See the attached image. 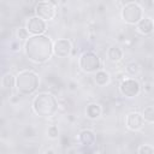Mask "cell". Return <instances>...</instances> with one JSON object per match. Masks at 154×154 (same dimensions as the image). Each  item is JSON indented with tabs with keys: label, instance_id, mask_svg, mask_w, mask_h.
Segmentation results:
<instances>
[{
	"label": "cell",
	"instance_id": "obj_12",
	"mask_svg": "<svg viewBox=\"0 0 154 154\" xmlns=\"http://www.w3.org/2000/svg\"><path fill=\"white\" fill-rule=\"evenodd\" d=\"M78 142L84 147H90L96 143V135L91 129H83L78 132Z\"/></svg>",
	"mask_w": 154,
	"mask_h": 154
},
{
	"label": "cell",
	"instance_id": "obj_10",
	"mask_svg": "<svg viewBox=\"0 0 154 154\" xmlns=\"http://www.w3.org/2000/svg\"><path fill=\"white\" fill-rule=\"evenodd\" d=\"M144 124H146V122H144L141 112H138V111L129 112L125 116V126L130 131H140L144 128Z\"/></svg>",
	"mask_w": 154,
	"mask_h": 154
},
{
	"label": "cell",
	"instance_id": "obj_11",
	"mask_svg": "<svg viewBox=\"0 0 154 154\" xmlns=\"http://www.w3.org/2000/svg\"><path fill=\"white\" fill-rule=\"evenodd\" d=\"M135 26L136 31L142 36H149L154 31V23L150 17H143Z\"/></svg>",
	"mask_w": 154,
	"mask_h": 154
},
{
	"label": "cell",
	"instance_id": "obj_3",
	"mask_svg": "<svg viewBox=\"0 0 154 154\" xmlns=\"http://www.w3.org/2000/svg\"><path fill=\"white\" fill-rule=\"evenodd\" d=\"M40 87V77L34 70H22L16 75L14 89L18 94L28 96L32 95Z\"/></svg>",
	"mask_w": 154,
	"mask_h": 154
},
{
	"label": "cell",
	"instance_id": "obj_13",
	"mask_svg": "<svg viewBox=\"0 0 154 154\" xmlns=\"http://www.w3.org/2000/svg\"><path fill=\"white\" fill-rule=\"evenodd\" d=\"M106 57H107V60L113 63V64H118L123 60L124 58V51L117 46V45H112L107 48L106 51Z\"/></svg>",
	"mask_w": 154,
	"mask_h": 154
},
{
	"label": "cell",
	"instance_id": "obj_15",
	"mask_svg": "<svg viewBox=\"0 0 154 154\" xmlns=\"http://www.w3.org/2000/svg\"><path fill=\"white\" fill-rule=\"evenodd\" d=\"M94 82L97 87H106L111 83V75L106 70L101 69L94 73Z\"/></svg>",
	"mask_w": 154,
	"mask_h": 154
},
{
	"label": "cell",
	"instance_id": "obj_21",
	"mask_svg": "<svg viewBox=\"0 0 154 154\" xmlns=\"http://www.w3.org/2000/svg\"><path fill=\"white\" fill-rule=\"evenodd\" d=\"M20 48H22V46H20V42L18 40H12L10 42V51L11 52H19Z\"/></svg>",
	"mask_w": 154,
	"mask_h": 154
},
{
	"label": "cell",
	"instance_id": "obj_1",
	"mask_svg": "<svg viewBox=\"0 0 154 154\" xmlns=\"http://www.w3.org/2000/svg\"><path fill=\"white\" fill-rule=\"evenodd\" d=\"M23 51L30 61L35 64H43L53 55V41L45 34L29 36V38L24 42Z\"/></svg>",
	"mask_w": 154,
	"mask_h": 154
},
{
	"label": "cell",
	"instance_id": "obj_4",
	"mask_svg": "<svg viewBox=\"0 0 154 154\" xmlns=\"http://www.w3.org/2000/svg\"><path fill=\"white\" fill-rule=\"evenodd\" d=\"M120 17L124 23L129 25H136L144 17V10L141 4L136 1H129L123 4L120 8Z\"/></svg>",
	"mask_w": 154,
	"mask_h": 154
},
{
	"label": "cell",
	"instance_id": "obj_8",
	"mask_svg": "<svg viewBox=\"0 0 154 154\" xmlns=\"http://www.w3.org/2000/svg\"><path fill=\"white\" fill-rule=\"evenodd\" d=\"M24 28L28 30L30 36H35V35H43L47 30V23L43 22L42 19H40L36 16L29 17L25 22Z\"/></svg>",
	"mask_w": 154,
	"mask_h": 154
},
{
	"label": "cell",
	"instance_id": "obj_2",
	"mask_svg": "<svg viewBox=\"0 0 154 154\" xmlns=\"http://www.w3.org/2000/svg\"><path fill=\"white\" fill-rule=\"evenodd\" d=\"M31 109L41 118H53L59 112V101L51 93H38L32 97Z\"/></svg>",
	"mask_w": 154,
	"mask_h": 154
},
{
	"label": "cell",
	"instance_id": "obj_5",
	"mask_svg": "<svg viewBox=\"0 0 154 154\" xmlns=\"http://www.w3.org/2000/svg\"><path fill=\"white\" fill-rule=\"evenodd\" d=\"M78 67L84 73H95L102 69V63L99 55L91 51H85L78 57Z\"/></svg>",
	"mask_w": 154,
	"mask_h": 154
},
{
	"label": "cell",
	"instance_id": "obj_18",
	"mask_svg": "<svg viewBox=\"0 0 154 154\" xmlns=\"http://www.w3.org/2000/svg\"><path fill=\"white\" fill-rule=\"evenodd\" d=\"M59 135H60V130H59L58 125H55V124L49 125V126L47 128V130H46V136H47L49 140H52V141L58 140V138H59Z\"/></svg>",
	"mask_w": 154,
	"mask_h": 154
},
{
	"label": "cell",
	"instance_id": "obj_6",
	"mask_svg": "<svg viewBox=\"0 0 154 154\" xmlns=\"http://www.w3.org/2000/svg\"><path fill=\"white\" fill-rule=\"evenodd\" d=\"M34 13L36 17H38L40 19L47 23V22L55 19L58 14V6L55 2L49 1V0L38 1L34 7Z\"/></svg>",
	"mask_w": 154,
	"mask_h": 154
},
{
	"label": "cell",
	"instance_id": "obj_9",
	"mask_svg": "<svg viewBox=\"0 0 154 154\" xmlns=\"http://www.w3.org/2000/svg\"><path fill=\"white\" fill-rule=\"evenodd\" d=\"M72 43L67 38H58L53 41V55L57 58H67L71 55Z\"/></svg>",
	"mask_w": 154,
	"mask_h": 154
},
{
	"label": "cell",
	"instance_id": "obj_16",
	"mask_svg": "<svg viewBox=\"0 0 154 154\" xmlns=\"http://www.w3.org/2000/svg\"><path fill=\"white\" fill-rule=\"evenodd\" d=\"M1 87H4L5 89H13L14 84H16V75L11 73V72H6L5 75H2L1 81H0Z\"/></svg>",
	"mask_w": 154,
	"mask_h": 154
},
{
	"label": "cell",
	"instance_id": "obj_19",
	"mask_svg": "<svg viewBox=\"0 0 154 154\" xmlns=\"http://www.w3.org/2000/svg\"><path fill=\"white\" fill-rule=\"evenodd\" d=\"M29 32L28 30L24 28V26H19L17 30H16V40H18L19 42L20 41H26L29 38Z\"/></svg>",
	"mask_w": 154,
	"mask_h": 154
},
{
	"label": "cell",
	"instance_id": "obj_22",
	"mask_svg": "<svg viewBox=\"0 0 154 154\" xmlns=\"http://www.w3.org/2000/svg\"><path fill=\"white\" fill-rule=\"evenodd\" d=\"M45 154H57V152H55L54 148H48V149L45 150Z\"/></svg>",
	"mask_w": 154,
	"mask_h": 154
},
{
	"label": "cell",
	"instance_id": "obj_14",
	"mask_svg": "<svg viewBox=\"0 0 154 154\" xmlns=\"http://www.w3.org/2000/svg\"><path fill=\"white\" fill-rule=\"evenodd\" d=\"M102 116V107L100 103L90 102L85 107V117L90 120H97Z\"/></svg>",
	"mask_w": 154,
	"mask_h": 154
},
{
	"label": "cell",
	"instance_id": "obj_20",
	"mask_svg": "<svg viewBox=\"0 0 154 154\" xmlns=\"http://www.w3.org/2000/svg\"><path fill=\"white\" fill-rule=\"evenodd\" d=\"M137 154H154V148H153L152 144L143 143V144L138 146V148H137Z\"/></svg>",
	"mask_w": 154,
	"mask_h": 154
},
{
	"label": "cell",
	"instance_id": "obj_17",
	"mask_svg": "<svg viewBox=\"0 0 154 154\" xmlns=\"http://www.w3.org/2000/svg\"><path fill=\"white\" fill-rule=\"evenodd\" d=\"M141 114H142V117H143L146 123H148V124H153L154 123V107L152 105L144 107L143 111L141 112Z\"/></svg>",
	"mask_w": 154,
	"mask_h": 154
},
{
	"label": "cell",
	"instance_id": "obj_7",
	"mask_svg": "<svg viewBox=\"0 0 154 154\" xmlns=\"http://www.w3.org/2000/svg\"><path fill=\"white\" fill-rule=\"evenodd\" d=\"M142 91L141 83L134 77H125L119 83V93L126 99L137 97Z\"/></svg>",
	"mask_w": 154,
	"mask_h": 154
}]
</instances>
